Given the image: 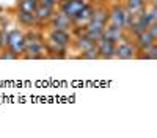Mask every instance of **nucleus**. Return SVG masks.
Masks as SVG:
<instances>
[{
  "instance_id": "b1692460",
  "label": "nucleus",
  "mask_w": 157,
  "mask_h": 138,
  "mask_svg": "<svg viewBox=\"0 0 157 138\" xmlns=\"http://www.w3.org/2000/svg\"><path fill=\"white\" fill-rule=\"evenodd\" d=\"M0 49H2V30H0Z\"/></svg>"
},
{
  "instance_id": "f03ea898",
  "label": "nucleus",
  "mask_w": 157,
  "mask_h": 138,
  "mask_svg": "<svg viewBox=\"0 0 157 138\" xmlns=\"http://www.w3.org/2000/svg\"><path fill=\"white\" fill-rule=\"evenodd\" d=\"M107 5H109L107 24L126 30L127 24H129V19H130V14L124 9V6L121 5V2H120V0H107Z\"/></svg>"
},
{
  "instance_id": "5701e85b",
  "label": "nucleus",
  "mask_w": 157,
  "mask_h": 138,
  "mask_svg": "<svg viewBox=\"0 0 157 138\" xmlns=\"http://www.w3.org/2000/svg\"><path fill=\"white\" fill-rule=\"evenodd\" d=\"M149 5H157V0H146Z\"/></svg>"
},
{
  "instance_id": "9b49d317",
  "label": "nucleus",
  "mask_w": 157,
  "mask_h": 138,
  "mask_svg": "<svg viewBox=\"0 0 157 138\" xmlns=\"http://www.w3.org/2000/svg\"><path fill=\"white\" fill-rule=\"evenodd\" d=\"M120 2H121V5L124 6V9L129 13L130 16L140 14V13L143 11V8L148 5L146 0H120Z\"/></svg>"
},
{
  "instance_id": "412c9836",
  "label": "nucleus",
  "mask_w": 157,
  "mask_h": 138,
  "mask_svg": "<svg viewBox=\"0 0 157 138\" xmlns=\"http://www.w3.org/2000/svg\"><path fill=\"white\" fill-rule=\"evenodd\" d=\"M58 2H60V0H38V3L50 6V8H57L58 6Z\"/></svg>"
},
{
  "instance_id": "2eb2a0df",
  "label": "nucleus",
  "mask_w": 157,
  "mask_h": 138,
  "mask_svg": "<svg viewBox=\"0 0 157 138\" xmlns=\"http://www.w3.org/2000/svg\"><path fill=\"white\" fill-rule=\"evenodd\" d=\"M132 39H134V43H135V46L138 49H143V47H146V46H149L152 43H157V39H154V38L148 33V30H143L138 35L132 36Z\"/></svg>"
},
{
  "instance_id": "dca6fc26",
  "label": "nucleus",
  "mask_w": 157,
  "mask_h": 138,
  "mask_svg": "<svg viewBox=\"0 0 157 138\" xmlns=\"http://www.w3.org/2000/svg\"><path fill=\"white\" fill-rule=\"evenodd\" d=\"M140 16L146 22V25L157 22V5H149L148 3L145 8H143V11L140 13Z\"/></svg>"
},
{
  "instance_id": "393cba45",
  "label": "nucleus",
  "mask_w": 157,
  "mask_h": 138,
  "mask_svg": "<svg viewBox=\"0 0 157 138\" xmlns=\"http://www.w3.org/2000/svg\"><path fill=\"white\" fill-rule=\"evenodd\" d=\"M60 2H64V0H60Z\"/></svg>"
},
{
  "instance_id": "39448f33",
  "label": "nucleus",
  "mask_w": 157,
  "mask_h": 138,
  "mask_svg": "<svg viewBox=\"0 0 157 138\" xmlns=\"http://www.w3.org/2000/svg\"><path fill=\"white\" fill-rule=\"evenodd\" d=\"M43 35H44L46 41H50L54 44L68 47V49L71 47V43H72V32L71 30H58V28L43 27Z\"/></svg>"
},
{
  "instance_id": "4be33fe9",
  "label": "nucleus",
  "mask_w": 157,
  "mask_h": 138,
  "mask_svg": "<svg viewBox=\"0 0 157 138\" xmlns=\"http://www.w3.org/2000/svg\"><path fill=\"white\" fill-rule=\"evenodd\" d=\"M8 13H10V9H8V8H5L3 5H0V24H2V22L10 16Z\"/></svg>"
},
{
  "instance_id": "423d86ee",
  "label": "nucleus",
  "mask_w": 157,
  "mask_h": 138,
  "mask_svg": "<svg viewBox=\"0 0 157 138\" xmlns=\"http://www.w3.org/2000/svg\"><path fill=\"white\" fill-rule=\"evenodd\" d=\"M43 27L58 28V30H72V19L57 8L54 11V14H52V17L49 19V22L46 25H43Z\"/></svg>"
},
{
  "instance_id": "a211bd4d",
  "label": "nucleus",
  "mask_w": 157,
  "mask_h": 138,
  "mask_svg": "<svg viewBox=\"0 0 157 138\" xmlns=\"http://www.w3.org/2000/svg\"><path fill=\"white\" fill-rule=\"evenodd\" d=\"M77 58H80V60H99V54H98V50H96V44L93 47L83 50V52H80V54L77 55Z\"/></svg>"
},
{
  "instance_id": "f3484780",
  "label": "nucleus",
  "mask_w": 157,
  "mask_h": 138,
  "mask_svg": "<svg viewBox=\"0 0 157 138\" xmlns=\"http://www.w3.org/2000/svg\"><path fill=\"white\" fill-rule=\"evenodd\" d=\"M36 5H38V0H16L14 9L27 11V13H35Z\"/></svg>"
},
{
  "instance_id": "7ed1b4c3",
  "label": "nucleus",
  "mask_w": 157,
  "mask_h": 138,
  "mask_svg": "<svg viewBox=\"0 0 157 138\" xmlns=\"http://www.w3.org/2000/svg\"><path fill=\"white\" fill-rule=\"evenodd\" d=\"M5 47H8L10 50H13L19 58L22 57L24 50H25V30L21 28L19 25H13L6 33V44ZM3 47V49H5Z\"/></svg>"
},
{
  "instance_id": "1a4fd4ad",
  "label": "nucleus",
  "mask_w": 157,
  "mask_h": 138,
  "mask_svg": "<svg viewBox=\"0 0 157 138\" xmlns=\"http://www.w3.org/2000/svg\"><path fill=\"white\" fill-rule=\"evenodd\" d=\"M115 46H116V43H113L112 39H109L105 36H101L96 41V50L99 54V60H113Z\"/></svg>"
},
{
  "instance_id": "f257e3e1",
  "label": "nucleus",
  "mask_w": 157,
  "mask_h": 138,
  "mask_svg": "<svg viewBox=\"0 0 157 138\" xmlns=\"http://www.w3.org/2000/svg\"><path fill=\"white\" fill-rule=\"evenodd\" d=\"M22 60H46V44L43 27L25 30V50Z\"/></svg>"
},
{
  "instance_id": "20e7f679",
  "label": "nucleus",
  "mask_w": 157,
  "mask_h": 138,
  "mask_svg": "<svg viewBox=\"0 0 157 138\" xmlns=\"http://www.w3.org/2000/svg\"><path fill=\"white\" fill-rule=\"evenodd\" d=\"M138 47L135 46L134 39L129 35L124 36L121 41H118L115 46V57L116 60H135Z\"/></svg>"
},
{
  "instance_id": "6ab92c4d",
  "label": "nucleus",
  "mask_w": 157,
  "mask_h": 138,
  "mask_svg": "<svg viewBox=\"0 0 157 138\" xmlns=\"http://www.w3.org/2000/svg\"><path fill=\"white\" fill-rule=\"evenodd\" d=\"M0 60H6V61H14V60H21L13 50H10L8 47L0 49Z\"/></svg>"
},
{
  "instance_id": "f8f14e48",
  "label": "nucleus",
  "mask_w": 157,
  "mask_h": 138,
  "mask_svg": "<svg viewBox=\"0 0 157 138\" xmlns=\"http://www.w3.org/2000/svg\"><path fill=\"white\" fill-rule=\"evenodd\" d=\"M55 9H57V8H50V6H46V5H41V3L36 5V8H35V16H36L38 22L41 24V27L49 22V19L52 17V14H54Z\"/></svg>"
},
{
  "instance_id": "9d476101",
  "label": "nucleus",
  "mask_w": 157,
  "mask_h": 138,
  "mask_svg": "<svg viewBox=\"0 0 157 138\" xmlns=\"http://www.w3.org/2000/svg\"><path fill=\"white\" fill-rule=\"evenodd\" d=\"M90 2H93V0H64V2H58L57 8L72 19L77 13L80 11L86 3H90Z\"/></svg>"
},
{
  "instance_id": "6e6552de",
  "label": "nucleus",
  "mask_w": 157,
  "mask_h": 138,
  "mask_svg": "<svg viewBox=\"0 0 157 138\" xmlns=\"http://www.w3.org/2000/svg\"><path fill=\"white\" fill-rule=\"evenodd\" d=\"M94 2H96V0L86 3V5L72 17V28H83L85 25L91 21V16H93V11H94Z\"/></svg>"
},
{
  "instance_id": "ddd939ff",
  "label": "nucleus",
  "mask_w": 157,
  "mask_h": 138,
  "mask_svg": "<svg viewBox=\"0 0 157 138\" xmlns=\"http://www.w3.org/2000/svg\"><path fill=\"white\" fill-rule=\"evenodd\" d=\"M102 36L109 38V39H112L113 43H118V41H121L124 36H127V33H126L124 28H120V27H115V25L107 24V25H105V28H104Z\"/></svg>"
},
{
  "instance_id": "4468645a",
  "label": "nucleus",
  "mask_w": 157,
  "mask_h": 138,
  "mask_svg": "<svg viewBox=\"0 0 157 138\" xmlns=\"http://www.w3.org/2000/svg\"><path fill=\"white\" fill-rule=\"evenodd\" d=\"M135 60H157V43H152L143 49H138Z\"/></svg>"
},
{
  "instance_id": "0eeeda50",
  "label": "nucleus",
  "mask_w": 157,
  "mask_h": 138,
  "mask_svg": "<svg viewBox=\"0 0 157 138\" xmlns=\"http://www.w3.org/2000/svg\"><path fill=\"white\" fill-rule=\"evenodd\" d=\"M14 24L19 25L21 28L24 30H30V28H36V27H41V24L38 22L35 13H27V11H19V9H14Z\"/></svg>"
},
{
  "instance_id": "aec40b11",
  "label": "nucleus",
  "mask_w": 157,
  "mask_h": 138,
  "mask_svg": "<svg viewBox=\"0 0 157 138\" xmlns=\"http://www.w3.org/2000/svg\"><path fill=\"white\" fill-rule=\"evenodd\" d=\"M146 30H148V33L154 38V39H157V22H154V24H149L148 27H146Z\"/></svg>"
}]
</instances>
